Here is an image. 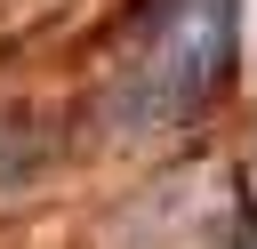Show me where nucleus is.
Instances as JSON below:
<instances>
[{
	"label": "nucleus",
	"mask_w": 257,
	"mask_h": 249,
	"mask_svg": "<svg viewBox=\"0 0 257 249\" xmlns=\"http://www.w3.org/2000/svg\"><path fill=\"white\" fill-rule=\"evenodd\" d=\"M241 56V8L233 0H137L112 80H104V129L153 137L209 112V96L233 80Z\"/></svg>",
	"instance_id": "nucleus-1"
},
{
	"label": "nucleus",
	"mask_w": 257,
	"mask_h": 249,
	"mask_svg": "<svg viewBox=\"0 0 257 249\" xmlns=\"http://www.w3.org/2000/svg\"><path fill=\"white\" fill-rule=\"evenodd\" d=\"M249 249H257V241H249Z\"/></svg>",
	"instance_id": "nucleus-2"
}]
</instances>
